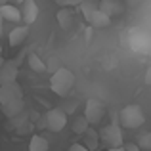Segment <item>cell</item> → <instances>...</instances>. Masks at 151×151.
<instances>
[{
  "label": "cell",
  "mask_w": 151,
  "mask_h": 151,
  "mask_svg": "<svg viewBox=\"0 0 151 151\" xmlns=\"http://www.w3.org/2000/svg\"><path fill=\"white\" fill-rule=\"evenodd\" d=\"M119 122H121L122 128L134 130V128H140L145 122V115H144V111H142L140 105L130 103V105L122 107V109L119 111Z\"/></svg>",
  "instance_id": "7a4b0ae2"
},
{
  "label": "cell",
  "mask_w": 151,
  "mask_h": 151,
  "mask_svg": "<svg viewBox=\"0 0 151 151\" xmlns=\"http://www.w3.org/2000/svg\"><path fill=\"white\" fill-rule=\"evenodd\" d=\"M78 8H81V12L84 14V17H86L88 14H92L94 10H98V8H100V0H82Z\"/></svg>",
  "instance_id": "d6986e66"
},
{
  "label": "cell",
  "mask_w": 151,
  "mask_h": 151,
  "mask_svg": "<svg viewBox=\"0 0 151 151\" xmlns=\"http://www.w3.org/2000/svg\"><path fill=\"white\" fill-rule=\"evenodd\" d=\"M86 144H73L71 145V151H86Z\"/></svg>",
  "instance_id": "7402d4cb"
},
{
  "label": "cell",
  "mask_w": 151,
  "mask_h": 151,
  "mask_svg": "<svg viewBox=\"0 0 151 151\" xmlns=\"http://www.w3.org/2000/svg\"><path fill=\"white\" fill-rule=\"evenodd\" d=\"M122 149H128V151H138L140 145H134V144H128V145H122Z\"/></svg>",
  "instance_id": "603a6c76"
},
{
  "label": "cell",
  "mask_w": 151,
  "mask_h": 151,
  "mask_svg": "<svg viewBox=\"0 0 151 151\" xmlns=\"http://www.w3.org/2000/svg\"><path fill=\"white\" fill-rule=\"evenodd\" d=\"M82 138H84V144H86L88 149H96L98 145H100V134H98L94 128H88L84 134H82Z\"/></svg>",
  "instance_id": "2e32d148"
},
{
  "label": "cell",
  "mask_w": 151,
  "mask_h": 151,
  "mask_svg": "<svg viewBox=\"0 0 151 151\" xmlns=\"http://www.w3.org/2000/svg\"><path fill=\"white\" fill-rule=\"evenodd\" d=\"M8 2V0H0V6H2V4H6Z\"/></svg>",
  "instance_id": "4316f807"
},
{
  "label": "cell",
  "mask_w": 151,
  "mask_h": 151,
  "mask_svg": "<svg viewBox=\"0 0 151 151\" xmlns=\"http://www.w3.org/2000/svg\"><path fill=\"white\" fill-rule=\"evenodd\" d=\"M38 0H25L21 4V15H23V23L33 25L38 17Z\"/></svg>",
  "instance_id": "ba28073f"
},
{
  "label": "cell",
  "mask_w": 151,
  "mask_h": 151,
  "mask_svg": "<svg viewBox=\"0 0 151 151\" xmlns=\"http://www.w3.org/2000/svg\"><path fill=\"white\" fill-rule=\"evenodd\" d=\"M90 126H92V124H90V121L86 119V115H77L75 121H73V132L78 136V134H84Z\"/></svg>",
  "instance_id": "9a60e30c"
},
{
  "label": "cell",
  "mask_w": 151,
  "mask_h": 151,
  "mask_svg": "<svg viewBox=\"0 0 151 151\" xmlns=\"http://www.w3.org/2000/svg\"><path fill=\"white\" fill-rule=\"evenodd\" d=\"M14 2H15V4H23V2H25V0H14Z\"/></svg>",
  "instance_id": "484cf974"
},
{
  "label": "cell",
  "mask_w": 151,
  "mask_h": 151,
  "mask_svg": "<svg viewBox=\"0 0 151 151\" xmlns=\"http://www.w3.org/2000/svg\"><path fill=\"white\" fill-rule=\"evenodd\" d=\"M81 2L82 0H55V4H58V6H81Z\"/></svg>",
  "instance_id": "44dd1931"
},
{
  "label": "cell",
  "mask_w": 151,
  "mask_h": 151,
  "mask_svg": "<svg viewBox=\"0 0 151 151\" xmlns=\"http://www.w3.org/2000/svg\"><path fill=\"white\" fill-rule=\"evenodd\" d=\"M84 19H86V23H88L92 29H103V27H107L111 23V15L105 14V12L100 10V8L94 10L92 14H88Z\"/></svg>",
  "instance_id": "52a82bcc"
},
{
  "label": "cell",
  "mask_w": 151,
  "mask_h": 151,
  "mask_svg": "<svg viewBox=\"0 0 151 151\" xmlns=\"http://www.w3.org/2000/svg\"><path fill=\"white\" fill-rule=\"evenodd\" d=\"M44 117H46V128H48L50 132H61L67 126V113L61 111V109H58V107H55V109H50Z\"/></svg>",
  "instance_id": "277c9868"
},
{
  "label": "cell",
  "mask_w": 151,
  "mask_h": 151,
  "mask_svg": "<svg viewBox=\"0 0 151 151\" xmlns=\"http://www.w3.org/2000/svg\"><path fill=\"white\" fill-rule=\"evenodd\" d=\"M100 10H103L109 15H117V14H122L124 6L121 4V0H100Z\"/></svg>",
  "instance_id": "4fadbf2b"
},
{
  "label": "cell",
  "mask_w": 151,
  "mask_h": 151,
  "mask_svg": "<svg viewBox=\"0 0 151 151\" xmlns=\"http://www.w3.org/2000/svg\"><path fill=\"white\" fill-rule=\"evenodd\" d=\"M17 75H19L17 63H15V61H6L2 67H0V84L17 81Z\"/></svg>",
  "instance_id": "9c48e42d"
},
{
  "label": "cell",
  "mask_w": 151,
  "mask_h": 151,
  "mask_svg": "<svg viewBox=\"0 0 151 151\" xmlns=\"http://www.w3.org/2000/svg\"><path fill=\"white\" fill-rule=\"evenodd\" d=\"M21 98H23V90L17 84V81L0 84V105L8 101H14V100H21Z\"/></svg>",
  "instance_id": "5b68a950"
},
{
  "label": "cell",
  "mask_w": 151,
  "mask_h": 151,
  "mask_svg": "<svg viewBox=\"0 0 151 151\" xmlns=\"http://www.w3.org/2000/svg\"><path fill=\"white\" fill-rule=\"evenodd\" d=\"M84 115L90 121V124H98L103 117H105V105L100 100H88L84 107Z\"/></svg>",
  "instance_id": "8992f818"
},
{
  "label": "cell",
  "mask_w": 151,
  "mask_h": 151,
  "mask_svg": "<svg viewBox=\"0 0 151 151\" xmlns=\"http://www.w3.org/2000/svg\"><path fill=\"white\" fill-rule=\"evenodd\" d=\"M4 63H6V59H4V58H2V55H0V67H2V65H4Z\"/></svg>",
  "instance_id": "d4e9b609"
},
{
  "label": "cell",
  "mask_w": 151,
  "mask_h": 151,
  "mask_svg": "<svg viewBox=\"0 0 151 151\" xmlns=\"http://www.w3.org/2000/svg\"><path fill=\"white\" fill-rule=\"evenodd\" d=\"M27 61H29V67H31L33 71H37V73H46V69H48V65H46V63L42 61V59L38 58L37 54H31Z\"/></svg>",
  "instance_id": "ac0fdd59"
},
{
  "label": "cell",
  "mask_w": 151,
  "mask_h": 151,
  "mask_svg": "<svg viewBox=\"0 0 151 151\" xmlns=\"http://www.w3.org/2000/svg\"><path fill=\"white\" fill-rule=\"evenodd\" d=\"M0 55H2V50H0Z\"/></svg>",
  "instance_id": "f1b7e54d"
},
{
  "label": "cell",
  "mask_w": 151,
  "mask_h": 151,
  "mask_svg": "<svg viewBox=\"0 0 151 151\" xmlns=\"http://www.w3.org/2000/svg\"><path fill=\"white\" fill-rule=\"evenodd\" d=\"M48 147H50L48 140H46L44 136H40V134L33 136V138H31V142H29V149L31 151H46Z\"/></svg>",
  "instance_id": "e0dca14e"
},
{
  "label": "cell",
  "mask_w": 151,
  "mask_h": 151,
  "mask_svg": "<svg viewBox=\"0 0 151 151\" xmlns=\"http://www.w3.org/2000/svg\"><path fill=\"white\" fill-rule=\"evenodd\" d=\"M23 109H25V103H23V98L21 100H14V101H8V103H2V111L6 117L10 119H15L19 117V115L23 113Z\"/></svg>",
  "instance_id": "7c38bea8"
},
{
  "label": "cell",
  "mask_w": 151,
  "mask_h": 151,
  "mask_svg": "<svg viewBox=\"0 0 151 151\" xmlns=\"http://www.w3.org/2000/svg\"><path fill=\"white\" fill-rule=\"evenodd\" d=\"M58 23L61 25V29H69L71 23H73V12H71V6H59L58 12Z\"/></svg>",
  "instance_id": "5bb4252c"
},
{
  "label": "cell",
  "mask_w": 151,
  "mask_h": 151,
  "mask_svg": "<svg viewBox=\"0 0 151 151\" xmlns=\"http://www.w3.org/2000/svg\"><path fill=\"white\" fill-rule=\"evenodd\" d=\"M0 37H2V23H0Z\"/></svg>",
  "instance_id": "83f0119b"
},
{
  "label": "cell",
  "mask_w": 151,
  "mask_h": 151,
  "mask_svg": "<svg viewBox=\"0 0 151 151\" xmlns=\"http://www.w3.org/2000/svg\"><path fill=\"white\" fill-rule=\"evenodd\" d=\"M145 82H147V84H151V67L147 69V73H145Z\"/></svg>",
  "instance_id": "cb8c5ba5"
},
{
  "label": "cell",
  "mask_w": 151,
  "mask_h": 151,
  "mask_svg": "<svg viewBox=\"0 0 151 151\" xmlns=\"http://www.w3.org/2000/svg\"><path fill=\"white\" fill-rule=\"evenodd\" d=\"M0 14H2L4 21H10V23H19L23 21V15H21V8H17L15 4H2L0 6Z\"/></svg>",
  "instance_id": "30bf717a"
},
{
  "label": "cell",
  "mask_w": 151,
  "mask_h": 151,
  "mask_svg": "<svg viewBox=\"0 0 151 151\" xmlns=\"http://www.w3.org/2000/svg\"><path fill=\"white\" fill-rule=\"evenodd\" d=\"M75 84V75L71 69H67V67H58V69L54 71V75H52L50 78V86L52 90H54V94H58V96L65 98L67 94L71 92V88H73Z\"/></svg>",
  "instance_id": "6da1fadb"
},
{
  "label": "cell",
  "mask_w": 151,
  "mask_h": 151,
  "mask_svg": "<svg viewBox=\"0 0 151 151\" xmlns=\"http://www.w3.org/2000/svg\"><path fill=\"white\" fill-rule=\"evenodd\" d=\"M27 37H29L27 23L25 25H17V23H15V27L10 31V35H8V40H10L12 46H19V44H23V42L27 40Z\"/></svg>",
  "instance_id": "8fae6325"
},
{
  "label": "cell",
  "mask_w": 151,
  "mask_h": 151,
  "mask_svg": "<svg viewBox=\"0 0 151 151\" xmlns=\"http://www.w3.org/2000/svg\"><path fill=\"white\" fill-rule=\"evenodd\" d=\"M138 145H140L142 149L151 151V132H144V134H142L140 140H138Z\"/></svg>",
  "instance_id": "ffe728a7"
},
{
  "label": "cell",
  "mask_w": 151,
  "mask_h": 151,
  "mask_svg": "<svg viewBox=\"0 0 151 151\" xmlns=\"http://www.w3.org/2000/svg\"><path fill=\"white\" fill-rule=\"evenodd\" d=\"M100 138L103 140V144L111 149H119L122 147V130H121V122H111V124L103 126Z\"/></svg>",
  "instance_id": "3957f363"
}]
</instances>
